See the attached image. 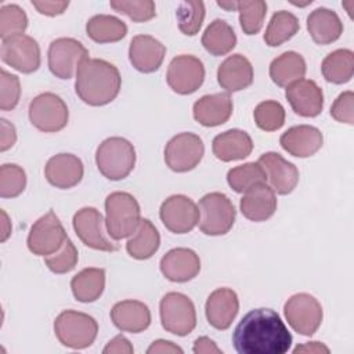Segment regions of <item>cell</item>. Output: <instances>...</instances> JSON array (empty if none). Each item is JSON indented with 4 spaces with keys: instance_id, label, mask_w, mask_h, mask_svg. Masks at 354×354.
<instances>
[{
    "instance_id": "obj_53",
    "label": "cell",
    "mask_w": 354,
    "mask_h": 354,
    "mask_svg": "<svg viewBox=\"0 0 354 354\" xmlns=\"http://www.w3.org/2000/svg\"><path fill=\"white\" fill-rule=\"evenodd\" d=\"M217 6L227 10V11H236L238 8V1H217Z\"/></svg>"
},
{
    "instance_id": "obj_8",
    "label": "cell",
    "mask_w": 354,
    "mask_h": 354,
    "mask_svg": "<svg viewBox=\"0 0 354 354\" xmlns=\"http://www.w3.org/2000/svg\"><path fill=\"white\" fill-rule=\"evenodd\" d=\"M68 119L65 101L54 93H41L29 104V120L40 131L57 133L68 124Z\"/></svg>"
},
{
    "instance_id": "obj_23",
    "label": "cell",
    "mask_w": 354,
    "mask_h": 354,
    "mask_svg": "<svg viewBox=\"0 0 354 354\" xmlns=\"http://www.w3.org/2000/svg\"><path fill=\"white\" fill-rule=\"evenodd\" d=\"M281 147L296 158H308L318 152L324 144V136L319 129L310 124L289 127L279 138Z\"/></svg>"
},
{
    "instance_id": "obj_16",
    "label": "cell",
    "mask_w": 354,
    "mask_h": 354,
    "mask_svg": "<svg viewBox=\"0 0 354 354\" xmlns=\"http://www.w3.org/2000/svg\"><path fill=\"white\" fill-rule=\"evenodd\" d=\"M163 225L174 234H187L199 221V209L185 195H171L163 201L159 210Z\"/></svg>"
},
{
    "instance_id": "obj_19",
    "label": "cell",
    "mask_w": 354,
    "mask_h": 354,
    "mask_svg": "<svg viewBox=\"0 0 354 354\" xmlns=\"http://www.w3.org/2000/svg\"><path fill=\"white\" fill-rule=\"evenodd\" d=\"M160 272L171 282H188L201 271L199 256L188 248H176L169 250L159 263Z\"/></svg>"
},
{
    "instance_id": "obj_3",
    "label": "cell",
    "mask_w": 354,
    "mask_h": 354,
    "mask_svg": "<svg viewBox=\"0 0 354 354\" xmlns=\"http://www.w3.org/2000/svg\"><path fill=\"white\" fill-rule=\"evenodd\" d=\"M141 221V210L137 199L123 191L112 192L105 199V227L108 235L123 239L136 232Z\"/></svg>"
},
{
    "instance_id": "obj_30",
    "label": "cell",
    "mask_w": 354,
    "mask_h": 354,
    "mask_svg": "<svg viewBox=\"0 0 354 354\" xmlns=\"http://www.w3.org/2000/svg\"><path fill=\"white\" fill-rule=\"evenodd\" d=\"M306 71V61L296 51H285L270 64V77L279 87H288L303 79Z\"/></svg>"
},
{
    "instance_id": "obj_32",
    "label": "cell",
    "mask_w": 354,
    "mask_h": 354,
    "mask_svg": "<svg viewBox=\"0 0 354 354\" xmlns=\"http://www.w3.org/2000/svg\"><path fill=\"white\" fill-rule=\"evenodd\" d=\"M160 245V235L156 227L148 218H141L138 228L126 243L127 253L136 260L152 257Z\"/></svg>"
},
{
    "instance_id": "obj_31",
    "label": "cell",
    "mask_w": 354,
    "mask_h": 354,
    "mask_svg": "<svg viewBox=\"0 0 354 354\" xmlns=\"http://www.w3.org/2000/svg\"><path fill=\"white\" fill-rule=\"evenodd\" d=\"M105 288L104 268H84L71 279V289L77 301L93 303L102 295Z\"/></svg>"
},
{
    "instance_id": "obj_14",
    "label": "cell",
    "mask_w": 354,
    "mask_h": 354,
    "mask_svg": "<svg viewBox=\"0 0 354 354\" xmlns=\"http://www.w3.org/2000/svg\"><path fill=\"white\" fill-rule=\"evenodd\" d=\"M205 80V66L202 61L189 54L174 57L167 68L166 82L169 87L181 95L195 93Z\"/></svg>"
},
{
    "instance_id": "obj_2",
    "label": "cell",
    "mask_w": 354,
    "mask_h": 354,
    "mask_svg": "<svg viewBox=\"0 0 354 354\" xmlns=\"http://www.w3.org/2000/svg\"><path fill=\"white\" fill-rule=\"evenodd\" d=\"M122 77L118 68L100 58H87L76 69L75 91L87 105L102 106L112 102L120 91Z\"/></svg>"
},
{
    "instance_id": "obj_46",
    "label": "cell",
    "mask_w": 354,
    "mask_h": 354,
    "mask_svg": "<svg viewBox=\"0 0 354 354\" xmlns=\"http://www.w3.org/2000/svg\"><path fill=\"white\" fill-rule=\"evenodd\" d=\"M354 94L353 91H344L342 93L335 102L330 106V116L340 122V123H347L353 124L354 123Z\"/></svg>"
},
{
    "instance_id": "obj_29",
    "label": "cell",
    "mask_w": 354,
    "mask_h": 354,
    "mask_svg": "<svg viewBox=\"0 0 354 354\" xmlns=\"http://www.w3.org/2000/svg\"><path fill=\"white\" fill-rule=\"evenodd\" d=\"M307 30L314 43L326 46L340 37L343 33V24L333 10L319 7L311 11L307 17Z\"/></svg>"
},
{
    "instance_id": "obj_6",
    "label": "cell",
    "mask_w": 354,
    "mask_h": 354,
    "mask_svg": "<svg viewBox=\"0 0 354 354\" xmlns=\"http://www.w3.org/2000/svg\"><path fill=\"white\" fill-rule=\"evenodd\" d=\"M199 230L205 235L227 234L235 221L236 210L231 199L223 192H210L199 201Z\"/></svg>"
},
{
    "instance_id": "obj_25",
    "label": "cell",
    "mask_w": 354,
    "mask_h": 354,
    "mask_svg": "<svg viewBox=\"0 0 354 354\" xmlns=\"http://www.w3.org/2000/svg\"><path fill=\"white\" fill-rule=\"evenodd\" d=\"M242 214L250 221H266L277 210V196L270 185L266 183L257 184L243 192L239 201Z\"/></svg>"
},
{
    "instance_id": "obj_37",
    "label": "cell",
    "mask_w": 354,
    "mask_h": 354,
    "mask_svg": "<svg viewBox=\"0 0 354 354\" xmlns=\"http://www.w3.org/2000/svg\"><path fill=\"white\" fill-rule=\"evenodd\" d=\"M228 185L238 194H243L252 187L266 183L267 176L259 162H249L241 166L232 167L227 173Z\"/></svg>"
},
{
    "instance_id": "obj_52",
    "label": "cell",
    "mask_w": 354,
    "mask_h": 354,
    "mask_svg": "<svg viewBox=\"0 0 354 354\" xmlns=\"http://www.w3.org/2000/svg\"><path fill=\"white\" fill-rule=\"evenodd\" d=\"M293 353L295 354H297V353H329V348L319 342H310L303 346H297L293 350Z\"/></svg>"
},
{
    "instance_id": "obj_38",
    "label": "cell",
    "mask_w": 354,
    "mask_h": 354,
    "mask_svg": "<svg viewBox=\"0 0 354 354\" xmlns=\"http://www.w3.org/2000/svg\"><path fill=\"white\" fill-rule=\"evenodd\" d=\"M178 29L187 36H194L199 32L205 19V4L198 0L181 1L176 11Z\"/></svg>"
},
{
    "instance_id": "obj_7",
    "label": "cell",
    "mask_w": 354,
    "mask_h": 354,
    "mask_svg": "<svg viewBox=\"0 0 354 354\" xmlns=\"http://www.w3.org/2000/svg\"><path fill=\"white\" fill-rule=\"evenodd\" d=\"M162 326L177 336L189 335L196 326V311L192 300L180 293H166L159 304Z\"/></svg>"
},
{
    "instance_id": "obj_36",
    "label": "cell",
    "mask_w": 354,
    "mask_h": 354,
    "mask_svg": "<svg viewBox=\"0 0 354 354\" xmlns=\"http://www.w3.org/2000/svg\"><path fill=\"white\" fill-rule=\"evenodd\" d=\"M299 29L300 24L295 14L285 10L277 11L268 22L264 33V41L270 47H278L292 39L299 32Z\"/></svg>"
},
{
    "instance_id": "obj_49",
    "label": "cell",
    "mask_w": 354,
    "mask_h": 354,
    "mask_svg": "<svg viewBox=\"0 0 354 354\" xmlns=\"http://www.w3.org/2000/svg\"><path fill=\"white\" fill-rule=\"evenodd\" d=\"M1 124V142H0V151L4 152L8 148H11L17 141V130L12 123H10L6 119L0 120Z\"/></svg>"
},
{
    "instance_id": "obj_39",
    "label": "cell",
    "mask_w": 354,
    "mask_h": 354,
    "mask_svg": "<svg viewBox=\"0 0 354 354\" xmlns=\"http://www.w3.org/2000/svg\"><path fill=\"white\" fill-rule=\"evenodd\" d=\"M239 24L245 35H256L261 30L267 14V3L263 0L238 1Z\"/></svg>"
},
{
    "instance_id": "obj_33",
    "label": "cell",
    "mask_w": 354,
    "mask_h": 354,
    "mask_svg": "<svg viewBox=\"0 0 354 354\" xmlns=\"http://www.w3.org/2000/svg\"><path fill=\"white\" fill-rule=\"evenodd\" d=\"M202 46L214 57L225 55L236 46V35L228 22L217 18L205 29Z\"/></svg>"
},
{
    "instance_id": "obj_4",
    "label": "cell",
    "mask_w": 354,
    "mask_h": 354,
    "mask_svg": "<svg viewBox=\"0 0 354 354\" xmlns=\"http://www.w3.org/2000/svg\"><path fill=\"white\" fill-rule=\"evenodd\" d=\"M95 163L100 173L108 180H123L136 165L134 145L123 137H109L98 145Z\"/></svg>"
},
{
    "instance_id": "obj_18",
    "label": "cell",
    "mask_w": 354,
    "mask_h": 354,
    "mask_svg": "<svg viewBox=\"0 0 354 354\" xmlns=\"http://www.w3.org/2000/svg\"><path fill=\"white\" fill-rule=\"evenodd\" d=\"M259 163L266 171L267 181L274 192L279 195L290 194L299 183L297 167L277 152H266L259 158Z\"/></svg>"
},
{
    "instance_id": "obj_15",
    "label": "cell",
    "mask_w": 354,
    "mask_h": 354,
    "mask_svg": "<svg viewBox=\"0 0 354 354\" xmlns=\"http://www.w3.org/2000/svg\"><path fill=\"white\" fill-rule=\"evenodd\" d=\"M104 217L95 207H82L73 216L72 224L79 239L88 248L102 252H116L119 246L105 235Z\"/></svg>"
},
{
    "instance_id": "obj_50",
    "label": "cell",
    "mask_w": 354,
    "mask_h": 354,
    "mask_svg": "<svg viewBox=\"0 0 354 354\" xmlns=\"http://www.w3.org/2000/svg\"><path fill=\"white\" fill-rule=\"evenodd\" d=\"M147 353L148 354H155V353H180V354H183V348L176 346L173 342L159 339V340L152 342V344L148 347Z\"/></svg>"
},
{
    "instance_id": "obj_40",
    "label": "cell",
    "mask_w": 354,
    "mask_h": 354,
    "mask_svg": "<svg viewBox=\"0 0 354 354\" xmlns=\"http://www.w3.org/2000/svg\"><path fill=\"white\" fill-rule=\"evenodd\" d=\"M285 116L283 106L272 100L260 102L253 111L256 126L264 131H275L281 129L285 123Z\"/></svg>"
},
{
    "instance_id": "obj_54",
    "label": "cell",
    "mask_w": 354,
    "mask_h": 354,
    "mask_svg": "<svg viewBox=\"0 0 354 354\" xmlns=\"http://www.w3.org/2000/svg\"><path fill=\"white\" fill-rule=\"evenodd\" d=\"M1 216L4 217V223H3V235H1V242H4L7 238H8V235H10V232H11V230H8L7 228V225H8V217H7V214H6V212L4 210H1Z\"/></svg>"
},
{
    "instance_id": "obj_43",
    "label": "cell",
    "mask_w": 354,
    "mask_h": 354,
    "mask_svg": "<svg viewBox=\"0 0 354 354\" xmlns=\"http://www.w3.org/2000/svg\"><path fill=\"white\" fill-rule=\"evenodd\" d=\"M111 7L134 22H147L156 15L152 0H112Z\"/></svg>"
},
{
    "instance_id": "obj_9",
    "label": "cell",
    "mask_w": 354,
    "mask_h": 354,
    "mask_svg": "<svg viewBox=\"0 0 354 354\" xmlns=\"http://www.w3.org/2000/svg\"><path fill=\"white\" fill-rule=\"evenodd\" d=\"M283 313L290 328L303 336H313L324 317L321 303L308 293L290 296L283 306Z\"/></svg>"
},
{
    "instance_id": "obj_17",
    "label": "cell",
    "mask_w": 354,
    "mask_h": 354,
    "mask_svg": "<svg viewBox=\"0 0 354 354\" xmlns=\"http://www.w3.org/2000/svg\"><path fill=\"white\" fill-rule=\"evenodd\" d=\"M285 97L292 109L303 118H315L324 108L322 88L311 79H300L286 87Z\"/></svg>"
},
{
    "instance_id": "obj_34",
    "label": "cell",
    "mask_w": 354,
    "mask_h": 354,
    "mask_svg": "<svg viewBox=\"0 0 354 354\" xmlns=\"http://www.w3.org/2000/svg\"><path fill=\"white\" fill-rule=\"evenodd\" d=\"M322 76L333 84H343L351 80L354 73V53L348 48H339L329 53L321 64Z\"/></svg>"
},
{
    "instance_id": "obj_42",
    "label": "cell",
    "mask_w": 354,
    "mask_h": 354,
    "mask_svg": "<svg viewBox=\"0 0 354 354\" xmlns=\"http://www.w3.org/2000/svg\"><path fill=\"white\" fill-rule=\"evenodd\" d=\"M28 28V17L17 4H7L0 8V37L1 40L21 35Z\"/></svg>"
},
{
    "instance_id": "obj_26",
    "label": "cell",
    "mask_w": 354,
    "mask_h": 354,
    "mask_svg": "<svg viewBox=\"0 0 354 354\" xmlns=\"http://www.w3.org/2000/svg\"><path fill=\"white\" fill-rule=\"evenodd\" d=\"M217 82L228 93L241 91L253 83V66L242 54L227 57L217 69Z\"/></svg>"
},
{
    "instance_id": "obj_12",
    "label": "cell",
    "mask_w": 354,
    "mask_h": 354,
    "mask_svg": "<svg viewBox=\"0 0 354 354\" xmlns=\"http://www.w3.org/2000/svg\"><path fill=\"white\" fill-rule=\"evenodd\" d=\"M50 72L59 79H71L79 64L88 58L87 48L73 37H58L48 47Z\"/></svg>"
},
{
    "instance_id": "obj_41",
    "label": "cell",
    "mask_w": 354,
    "mask_h": 354,
    "mask_svg": "<svg viewBox=\"0 0 354 354\" xmlns=\"http://www.w3.org/2000/svg\"><path fill=\"white\" fill-rule=\"evenodd\" d=\"M26 187V173L15 163H4L0 167V196L15 198Z\"/></svg>"
},
{
    "instance_id": "obj_11",
    "label": "cell",
    "mask_w": 354,
    "mask_h": 354,
    "mask_svg": "<svg viewBox=\"0 0 354 354\" xmlns=\"http://www.w3.org/2000/svg\"><path fill=\"white\" fill-rule=\"evenodd\" d=\"M205 145L199 136L194 133H180L165 147V162L170 170L185 173L195 169L202 160Z\"/></svg>"
},
{
    "instance_id": "obj_24",
    "label": "cell",
    "mask_w": 354,
    "mask_h": 354,
    "mask_svg": "<svg viewBox=\"0 0 354 354\" xmlns=\"http://www.w3.org/2000/svg\"><path fill=\"white\" fill-rule=\"evenodd\" d=\"M232 100L228 93L207 94L195 101L194 119L205 127H216L225 123L232 115Z\"/></svg>"
},
{
    "instance_id": "obj_47",
    "label": "cell",
    "mask_w": 354,
    "mask_h": 354,
    "mask_svg": "<svg viewBox=\"0 0 354 354\" xmlns=\"http://www.w3.org/2000/svg\"><path fill=\"white\" fill-rule=\"evenodd\" d=\"M32 6L43 15L47 17H55L61 15L66 11L69 1H37L32 0Z\"/></svg>"
},
{
    "instance_id": "obj_22",
    "label": "cell",
    "mask_w": 354,
    "mask_h": 354,
    "mask_svg": "<svg viewBox=\"0 0 354 354\" xmlns=\"http://www.w3.org/2000/svg\"><path fill=\"white\" fill-rule=\"evenodd\" d=\"M165 55V44H162L153 36L137 35L130 41L129 59L138 72L152 73L158 71L163 62Z\"/></svg>"
},
{
    "instance_id": "obj_35",
    "label": "cell",
    "mask_w": 354,
    "mask_h": 354,
    "mask_svg": "<svg viewBox=\"0 0 354 354\" xmlns=\"http://www.w3.org/2000/svg\"><path fill=\"white\" fill-rule=\"evenodd\" d=\"M86 32L95 43H115L127 35V25L118 17L98 14L87 21Z\"/></svg>"
},
{
    "instance_id": "obj_45",
    "label": "cell",
    "mask_w": 354,
    "mask_h": 354,
    "mask_svg": "<svg viewBox=\"0 0 354 354\" xmlns=\"http://www.w3.org/2000/svg\"><path fill=\"white\" fill-rule=\"evenodd\" d=\"M0 83H1V90H0V108L1 111H11L14 109L21 97V83L18 76L8 73L6 69L0 71Z\"/></svg>"
},
{
    "instance_id": "obj_5",
    "label": "cell",
    "mask_w": 354,
    "mask_h": 354,
    "mask_svg": "<svg viewBox=\"0 0 354 354\" xmlns=\"http://www.w3.org/2000/svg\"><path fill=\"white\" fill-rule=\"evenodd\" d=\"M54 333L62 346L82 350L94 343L98 324L86 313L65 310L54 321Z\"/></svg>"
},
{
    "instance_id": "obj_27",
    "label": "cell",
    "mask_w": 354,
    "mask_h": 354,
    "mask_svg": "<svg viewBox=\"0 0 354 354\" xmlns=\"http://www.w3.org/2000/svg\"><path fill=\"white\" fill-rule=\"evenodd\" d=\"M111 321L122 332L140 333L151 325V311L142 301L123 300L112 307Z\"/></svg>"
},
{
    "instance_id": "obj_13",
    "label": "cell",
    "mask_w": 354,
    "mask_h": 354,
    "mask_svg": "<svg viewBox=\"0 0 354 354\" xmlns=\"http://www.w3.org/2000/svg\"><path fill=\"white\" fill-rule=\"evenodd\" d=\"M0 54L4 64L22 73L37 71L41 62L39 43L24 33L4 39Z\"/></svg>"
},
{
    "instance_id": "obj_1",
    "label": "cell",
    "mask_w": 354,
    "mask_h": 354,
    "mask_svg": "<svg viewBox=\"0 0 354 354\" xmlns=\"http://www.w3.org/2000/svg\"><path fill=\"white\" fill-rule=\"evenodd\" d=\"M232 343L239 354H285L292 335L271 308H254L246 313L232 332Z\"/></svg>"
},
{
    "instance_id": "obj_48",
    "label": "cell",
    "mask_w": 354,
    "mask_h": 354,
    "mask_svg": "<svg viewBox=\"0 0 354 354\" xmlns=\"http://www.w3.org/2000/svg\"><path fill=\"white\" fill-rule=\"evenodd\" d=\"M134 351L131 343L123 336V335H118L115 336L112 340L108 342V344L104 347L102 353L104 354H112V353H116V354H131Z\"/></svg>"
},
{
    "instance_id": "obj_20",
    "label": "cell",
    "mask_w": 354,
    "mask_h": 354,
    "mask_svg": "<svg viewBox=\"0 0 354 354\" xmlns=\"http://www.w3.org/2000/svg\"><path fill=\"white\" fill-rule=\"evenodd\" d=\"M84 174L80 158L73 153H57L51 156L44 167L46 180L55 188L68 189L77 185Z\"/></svg>"
},
{
    "instance_id": "obj_10",
    "label": "cell",
    "mask_w": 354,
    "mask_h": 354,
    "mask_svg": "<svg viewBox=\"0 0 354 354\" xmlns=\"http://www.w3.org/2000/svg\"><path fill=\"white\" fill-rule=\"evenodd\" d=\"M68 239L65 228L58 216L50 210L37 218L28 235V249L36 256H50L61 249Z\"/></svg>"
},
{
    "instance_id": "obj_21",
    "label": "cell",
    "mask_w": 354,
    "mask_h": 354,
    "mask_svg": "<svg viewBox=\"0 0 354 354\" xmlns=\"http://www.w3.org/2000/svg\"><path fill=\"white\" fill-rule=\"evenodd\" d=\"M239 311V300L235 290L230 288H218L213 290L205 306L207 322L218 330H225L231 326Z\"/></svg>"
},
{
    "instance_id": "obj_44",
    "label": "cell",
    "mask_w": 354,
    "mask_h": 354,
    "mask_svg": "<svg viewBox=\"0 0 354 354\" xmlns=\"http://www.w3.org/2000/svg\"><path fill=\"white\" fill-rule=\"evenodd\" d=\"M77 249L73 245V242L68 238L58 252L44 257V263L51 272L66 274L75 268V266L77 264Z\"/></svg>"
},
{
    "instance_id": "obj_51",
    "label": "cell",
    "mask_w": 354,
    "mask_h": 354,
    "mask_svg": "<svg viewBox=\"0 0 354 354\" xmlns=\"http://www.w3.org/2000/svg\"><path fill=\"white\" fill-rule=\"evenodd\" d=\"M192 351H194L195 354H201V353H203V354H209V353H217V354H220V353H221V350L216 346V343H214L213 340H210L209 337H206V336L198 337V339L195 340Z\"/></svg>"
},
{
    "instance_id": "obj_28",
    "label": "cell",
    "mask_w": 354,
    "mask_h": 354,
    "mask_svg": "<svg viewBox=\"0 0 354 354\" xmlns=\"http://www.w3.org/2000/svg\"><path fill=\"white\" fill-rule=\"evenodd\" d=\"M213 155L221 162H232L248 158L253 151L250 136L239 129H231L217 134L212 142Z\"/></svg>"
}]
</instances>
